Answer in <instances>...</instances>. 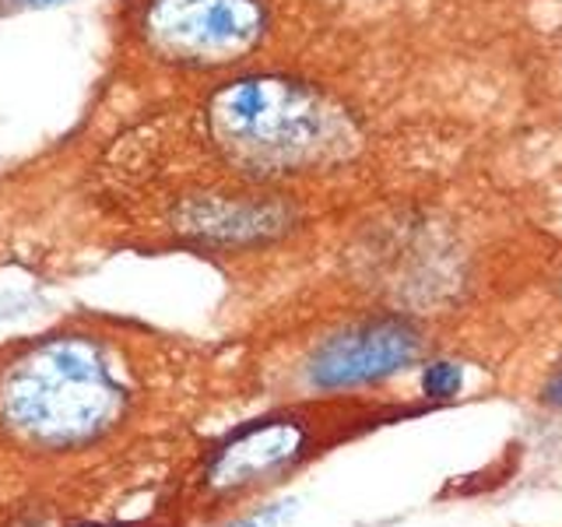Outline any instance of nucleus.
<instances>
[{"label":"nucleus","mask_w":562,"mask_h":527,"mask_svg":"<svg viewBox=\"0 0 562 527\" xmlns=\"http://www.w3.org/2000/svg\"><path fill=\"white\" fill-rule=\"evenodd\" d=\"M422 351V334L404 321L359 324L338 338H330L310 362V380L321 391L373 383L401 373Z\"/></svg>","instance_id":"obj_4"},{"label":"nucleus","mask_w":562,"mask_h":527,"mask_svg":"<svg viewBox=\"0 0 562 527\" xmlns=\"http://www.w3.org/2000/svg\"><path fill=\"white\" fill-rule=\"evenodd\" d=\"M292 211L278 201L257 198H201L183 208L180 228L207 243H254L278 236Z\"/></svg>","instance_id":"obj_5"},{"label":"nucleus","mask_w":562,"mask_h":527,"mask_svg":"<svg viewBox=\"0 0 562 527\" xmlns=\"http://www.w3.org/2000/svg\"><path fill=\"white\" fill-rule=\"evenodd\" d=\"M22 8H49V4H60V0H14Z\"/></svg>","instance_id":"obj_10"},{"label":"nucleus","mask_w":562,"mask_h":527,"mask_svg":"<svg viewBox=\"0 0 562 527\" xmlns=\"http://www.w3.org/2000/svg\"><path fill=\"white\" fill-rule=\"evenodd\" d=\"M289 506H292V503H281V506H274V509H263V514L250 517V520L239 524V527H278V524H281V517L289 514Z\"/></svg>","instance_id":"obj_8"},{"label":"nucleus","mask_w":562,"mask_h":527,"mask_svg":"<svg viewBox=\"0 0 562 527\" xmlns=\"http://www.w3.org/2000/svg\"><path fill=\"white\" fill-rule=\"evenodd\" d=\"M461 383H464V373L457 362H432L426 366V373H422V391L429 397H453L461 391Z\"/></svg>","instance_id":"obj_7"},{"label":"nucleus","mask_w":562,"mask_h":527,"mask_svg":"<svg viewBox=\"0 0 562 527\" xmlns=\"http://www.w3.org/2000/svg\"><path fill=\"white\" fill-rule=\"evenodd\" d=\"M268 29L260 0H151L145 40L169 64L222 67L246 57Z\"/></svg>","instance_id":"obj_3"},{"label":"nucleus","mask_w":562,"mask_h":527,"mask_svg":"<svg viewBox=\"0 0 562 527\" xmlns=\"http://www.w3.org/2000/svg\"><path fill=\"white\" fill-rule=\"evenodd\" d=\"M211 145L250 176L299 172L345 155L351 127L338 105L292 78H243L204 110Z\"/></svg>","instance_id":"obj_1"},{"label":"nucleus","mask_w":562,"mask_h":527,"mask_svg":"<svg viewBox=\"0 0 562 527\" xmlns=\"http://www.w3.org/2000/svg\"><path fill=\"white\" fill-rule=\"evenodd\" d=\"M0 404L11 429L46 447H70L120 415L123 383L95 341L53 338L8 369Z\"/></svg>","instance_id":"obj_2"},{"label":"nucleus","mask_w":562,"mask_h":527,"mask_svg":"<svg viewBox=\"0 0 562 527\" xmlns=\"http://www.w3.org/2000/svg\"><path fill=\"white\" fill-rule=\"evenodd\" d=\"M544 397H549L552 404H559V408H562V369L555 373V380L549 383V391H544Z\"/></svg>","instance_id":"obj_9"},{"label":"nucleus","mask_w":562,"mask_h":527,"mask_svg":"<svg viewBox=\"0 0 562 527\" xmlns=\"http://www.w3.org/2000/svg\"><path fill=\"white\" fill-rule=\"evenodd\" d=\"M303 439V426L295 422H263L218 453V461L207 471V482L211 489H239L246 482H257L299 457Z\"/></svg>","instance_id":"obj_6"}]
</instances>
